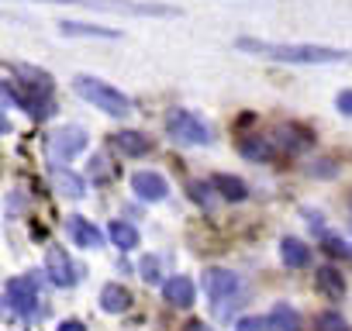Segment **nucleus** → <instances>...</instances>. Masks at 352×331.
<instances>
[{
  "instance_id": "1",
  "label": "nucleus",
  "mask_w": 352,
  "mask_h": 331,
  "mask_svg": "<svg viewBox=\"0 0 352 331\" xmlns=\"http://www.w3.org/2000/svg\"><path fill=\"white\" fill-rule=\"evenodd\" d=\"M242 52L252 56H266V59H280V62H342L352 59V52L342 49H324V45H273V42H259V38H239L235 42Z\"/></svg>"
},
{
  "instance_id": "2",
  "label": "nucleus",
  "mask_w": 352,
  "mask_h": 331,
  "mask_svg": "<svg viewBox=\"0 0 352 331\" xmlns=\"http://www.w3.org/2000/svg\"><path fill=\"white\" fill-rule=\"evenodd\" d=\"M73 90H76V97H83L87 104H94V107H100V111H107L114 117H124L131 111V104H128L124 93H118L111 83H100L94 76H76Z\"/></svg>"
},
{
  "instance_id": "3",
  "label": "nucleus",
  "mask_w": 352,
  "mask_h": 331,
  "mask_svg": "<svg viewBox=\"0 0 352 331\" xmlns=\"http://www.w3.org/2000/svg\"><path fill=\"white\" fill-rule=\"evenodd\" d=\"M38 273H28V276H14L8 279L4 286V304L11 314L18 317H35L38 314Z\"/></svg>"
},
{
  "instance_id": "4",
  "label": "nucleus",
  "mask_w": 352,
  "mask_h": 331,
  "mask_svg": "<svg viewBox=\"0 0 352 331\" xmlns=\"http://www.w3.org/2000/svg\"><path fill=\"white\" fill-rule=\"evenodd\" d=\"M166 135L176 138L180 145H208L211 131L201 117H194L190 111H169L166 114Z\"/></svg>"
},
{
  "instance_id": "5",
  "label": "nucleus",
  "mask_w": 352,
  "mask_h": 331,
  "mask_svg": "<svg viewBox=\"0 0 352 331\" xmlns=\"http://www.w3.org/2000/svg\"><path fill=\"white\" fill-rule=\"evenodd\" d=\"M83 148H87V131L76 128V124H66V128H59V131L49 138V155H52V162H69V159L80 155Z\"/></svg>"
},
{
  "instance_id": "6",
  "label": "nucleus",
  "mask_w": 352,
  "mask_h": 331,
  "mask_svg": "<svg viewBox=\"0 0 352 331\" xmlns=\"http://www.w3.org/2000/svg\"><path fill=\"white\" fill-rule=\"evenodd\" d=\"M45 269H49V279L56 283V286H73L83 273L73 266V259L66 255V249H49V255H45Z\"/></svg>"
},
{
  "instance_id": "7",
  "label": "nucleus",
  "mask_w": 352,
  "mask_h": 331,
  "mask_svg": "<svg viewBox=\"0 0 352 331\" xmlns=\"http://www.w3.org/2000/svg\"><path fill=\"white\" fill-rule=\"evenodd\" d=\"M49 4H83V8H104V11H124V14H176L173 8H145V4H124V0H49Z\"/></svg>"
},
{
  "instance_id": "8",
  "label": "nucleus",
  "mask_w": 352,
  "mask_h": 331,
  "mask_svg": "<svg viewBox=\"0 0 352 331\" xmlns=\"http://www.w3.org/2000/svg\"><path fill=\"white\" fill-rule=\"evenodd\" d=\"M131 190L142 197V201H162L169 194V183L159 176V173H135L131 176Z\"/></svg>"
},
{
  "instance_id": "9",
  "label": "nucleus",
  "mask_w": 352,
  "mask_h": 331,
  "mask_svg": "<svg viewBox=\"0 0 352 331\" xmlns=\"http://www.w3.org/2000/svg\"><path fill=\"white\" fill-rule=\"evenodd\" d=\"M162 297L173 304V307H190L194 304V279L190 276H169L162 283Z\"/></svg>"
},
{
  "instance_id": "10",
  "label": "nucleus",
  "mask_w": 352,
  "mask_h": 331,
  "mask_svg": "<svg viewBox=\"0 0 352 331\" xmlns=\"http://www.w3.org/2000/svg\"><path fill=\"white\" fill-rule=\"evenodd\" d=\"M69 235H73L76 245H83V249H100V242H104V235H100L90 221H83V218H69Z\"/></svg>"
},
{
  "instance_id": "11",
  "label": "nucleus",
  "mask_w": 352,
  "mask_h": 331,
  "mask_svg": "<svg viewBox=\"0 0 352 331\" xmlns=\"http://www.w3.org/2000/svg\"><path fill=\"white\" fill-rule=\"evenodd\" d=\"M128 304H131V293H128L121 283H107V286L100 290V307H104V310L121 314V310H128Z\"/></svg>"
},
{
  "instance_id": "12",
  "label": "nucleus",
  "mask_w": 352,
  "mask_h": 331,
  "mask_svg": "<svg viewBox=\"0 0 352 331\" xmlns=\"http://www.w3.org/2000/svg\"><path fill=\"white\" fill-rule=\"evenodd\" d=\"M107 238L121 249V252H131V249H138V231L128 225V221H111L107 225Z\"/></svg>"
},
{
  "instance_id": "13",
  "label": "nucleus",
  "mask_w": 352,
  "mask_h": 331,
  "mask_svg": "<svg viewBox=\"0 0 352 331\" xmlns=\"http://www.w3.org/2000/svg\"><path fill=\"white\" fill-rule=\"evenodd\" d=\"M280 255H283V262H287L290 269H304V266L311 262V249H307L304 242H297V238H283Z\"/></svg>"
},
{
  "instance_id": "14",
  "label": "nucleus",
  "mask_w": 352,
  "mask_h": 331,
  "mask_svg": "<svg viewBox=\"0 0 352 331\" xmlns=\"http://www.w3.org/2000/svg\"><path fill=\"white\" fill-rule=\"evenodd\" d=\"M235 286H239V276H235V273H228V269H211V273H208V293H211L214 300L228 297Z\"/></svg>"
},
{
  "instance_id": "15",
  "label": "nucleus",
  "mask_w": 352,
  "mask_h": 331,
  "mask_svg": "<svg viewBox=\"0 0 352 331\" xmlns=\"http://www.w3.org/2000/svg\"><path fill=\"white\" fill-rule=\"evenodd\" d=\"M52 180H56V187H59V194L63 197H69V201H76V197H83V180L80 176H73L66 166H52Z\"/></svg>"
},
{
  "instance_id": "16",
  "label": "nucleus",
  "mask_w": 352,
  "mask_h": 331,
  "mask_svg": "<svg viewBox=\"0 0 352 331\" xmlns=\"http://www.w3.org/2000/svg\"><path fill=\"white\" fill-rule=\"evenodd\" d=\"M114 145L124 152V155H145L152 148V141L142 135V131H118L114 135Z\"/></svg>"
},
{
  "instance_id": "17",
  "label": "nucleus",
  "mask_w": 352,
  "mask_h": 331,
  "mask_svg": "<svg viewBox=\"0 0 352 331\" xmlns=\"http://www.w3.org/2000/svg\"><path fill=\"white\" fill-rule=\"evenodd\" d=\"M270 328L273 331H300V314L290 304H276L270 314Z\"/></svg>"
},
{
  "instance_id": "18",
  "label": "nucleus",
  "mask_w": 352,
  "mask_h": 331,
  "mask_svg": "<svg viewBox=\"0 0 352 331\" xmlns=\"http://www.w3.org/2000/svg\"><path fill=\"white\" fill-rule=\"evenodd\" d=\"M211 187H214L225 201H245V197H249V187H245L239 176H214Z\"/></svg>"
},
{
  "instance_id": "19",
  "label": "nucleus",
  "mask_w": 352,
  "mask_h": 331,
  "mask_svg": "<svg viewBox=\"0 0 352 331\" xmlns=\"http://www.w3.org/2000/svg\"><path fill=\"white\" fill-rule=\"evenodd\" d=\"M239 152H242L245 159H256V162H270V159L276 155V148L270 145V138H245V141L239 145Z\"/></svg>"
},
{
  "instance_id": "20",
  "label": "nucleus",
  "mask_w": 352,
  "mask_h": 331,
  "mask_svg": "<svg viewBox=\"0 0 352 331\" xmlns=\"http://www.w3.org/2000/svg\"><path fill=\"white\" fill-rule=\"evenodd\" d=\"M276 138H280V145L287 148V152H297V148H304L311 138H307V131H300V128H294V124H287V128H280L276 131Z\"/></svg>"
},
{
  "instance_id": "21",
  "label": "nucleus",
  "mask_w": 352,
  "mask_h": 331,
  "mask_svg": "<svg viewBox=\"0 0 352 331\" xmlns=\"http://www.w3.org/2000/svg\"><path fill=\"white\" fill-rule=\"evenodd\" d=\"M314 328H318V331H352V328H349V321H345L342 314H331V310L318 314Z\"/></svg>"
},
{
  "instance_id": "22",
  "label": "nucleus",
  "mask_w": 352,
  "mask_h": 331,
  "mask_svg": "<svg viewBox=\"0 0 352 331\" xmlns=\"http://www.w3.org/2000/svg\"><path fill=\"white\" fill-rule=\"evenodd\" d=\"M318 286H321V293L342 297V279H338L335 269H321V273H318Z\"/></svg>"
},
{
  "instance_id": "23",
  "label": "nucleus",
  "mask_w": 352,
  "mask_h": 331,
  "mask_svg": "<svg viewBox=\"0 0 352 331\" xmlns=\"http://www.w3.org/2000/svg\"><path fill=\"white\" fill-rule=\"evenodd\" d=\"M142 279H145V283H159V279H162L155 255H145V259H142Z\"/></svg>"
},
{
  "instance_id": "24",
  "label": "nucleus",
  "mask_w": 352,
  "mask_h": 331,
  "mask_svg": "<svg viewBox=\"0 0 352 331\" xmlns=\"http://www.w3.org/2000/svg\"><path fill=\"white\" fill-rule=\"evenodd\" d=\"M63 32H66V35H104V38L111 35V38H114V32H97V28H87V25H73V21H66V25H63Z\"/></svg>"
},
{
  "instance_id": "25",
  "label": "nucleus",
  "mask_w": 352,
  "mask_h": 331,
  "mask_svg": "<svg viewBox=\"0 0 352 331\" xmlns=\"http://www.w3.org/2000/svg\"><path fill=\"white\" fill-rule=\"evenodd\" d=\"M270 328V317H242L239 321V331H263Z\"/></svg>"
},
{
  "instance_id": "26",
  "label": "nucleus",
  "mask_w": 352,
  "mask_h": 331,
  "mask_svg": "<svg viewBox=\"0 0 352 331\" xmlns=\"http://www.w3.org/2000/svg\"><path fill=\"white\" fill-rule=\"evenodd\" d=\"M190 197H197L204 207H211V204H214V201L208 197V187H204V183H190Z\"/></svg>"
},
{
  "instance_id": "27",
  "label": "nucleus",
  "mask_w": 352,
  "mask_h": 331,
  "mask_svg": "<svg viewBox=\"0 0 352 331\" xmlns=\"http://www.w3.org/2000/svg\"><path fill=\"white\" fill-rule=\"evenodd\" d=\"M338 111H342L345 117H352V90H342V93H338Z\"/></svg>"
},
{
  "instance_id": "28",
  "label": "nucleus",
  "mask_w": 352,
  "mask_h": 331,
  "mask_svg": "<svg viewBox=\"0 0 352 331\" xmlns=\"http://www.w3.org/2000/svg\"><path fill=\"white\" fill-rule=\"evenodd\" d=\"M328 252H335V255H349V249H345L338 238H331V242H328Z\"/></svg>"
},
{
  "instance_id": "29",
  "label": "nucleus",
  "mask_w": 352,
  "mask_h": 331,
  "mask_svg": "<svg viewBox=\"0 0 352 331\" xmlns=\"http://www.w3.org/2000/svg\"><path fill=\"white\" fill-rule=\"evenodd\" d=\"M59 331H87V328H83V321H63Z\"/></svg>"
},
{
  "instance_id": "30",
  "label": "nucleus",
  "mask_w": 352,
  "mask_h": 331,
  "mask_svg": "<svg viewBox=\"0 0 352 331\" xmlns=\"http://www.w3.org/2000/svg\"><path fill=\"white\" fill-rule=\"evenodd\" d=\"M187 331H208V328H204V324H197V321H194V324H187Z\"/></svg>"
}]
</instances>
